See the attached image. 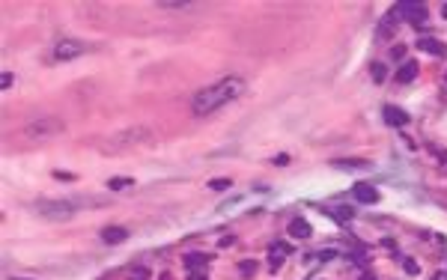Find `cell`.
I'll return each mask as SVG.
<instances>
[{
    "instance_id": "6da1fadb",
    "label": "cell",
    "mask_w": 447,
    "mask_h": 280,
    "mask_svg": "<svg viewBox=\"0 0 447 280\" xmlns=\"http://www.w3.org/2000/svg\"><path fill=\"white\" fill-rule=\"evenodd\" d=\"M242 93H245V81H242L239 75L221 78L218 84H209V87L197 90V95L191 98V113H194V116H209V113L221 110L224 104L242 98Z\"/></svg>"
},
{
    "instance_id": "7a4b0ae2",
    "label": "cell",
    "mask_w": 447,
    "mask_h": 280,
    "mask_svg": "<svg viewBox=\"0 0 447 280\" xmlns=\"http://www.w3.org/2000/svg\"><path fill=\"white\" fill-rule=\"evenodd\" d=\"M149 140H152V128H146V125H131V128H122V131L104 137L98 149H101L104 155H119V152L137 149V146H143V143H149Z\"/></svg>"
},
{
    "instance_id": "3957f363",
    "label": "cell",
    "mask_w": 447,
    "mask_h": 280,
    "mask_svg": "<svg viewBox=\"0 0 447 280\" xmlns=\"http://www.w3.org/2000/svg\"><path fill=\"white\" fill-rule=\"evenodd\" d=\"M84 200H39L36 203V212L42 215V218H51V221H69L75 212H78V206H81Z\"/></svg>"
},
{
    "instance_id": "277c9868",
    "label": "cell",
    "mask_w": 447,
    "mask_h": 280,
    "mask_svg": "<svg viewBox=\"0 0 447 280\" xmlns=\"http://www.w3.org/2000/svg\"><path fill=\"white\" fill-rule=\"evenodd\" d=\"M63 131H66V122L57 119V116H39V119H33V122L24 125V137H30V140L57 137V134H63Z\"/></svg>"
},
{
    "instance_id": "5b68a950",
    "label": "cell",
    "mask_w": 447,
    "mask_h": 280,
    "mask_svg": "<svg viewBox=\"0 0 447 280\" xmlns=\"http://www.w3.org/2000/svg\"><path fill=\"white\" fill-rule=\"evenodd\" d=\"M87 51H92V45L89 42H81V39H60L57 45H54V60H75V57H81V54H87Z\"/></svg>"
},
{
    "instance_id": "8992f818",
    "label": "cell",
    "mask_w": 447,
    "mask_h": 280,
    "mask_svg": "<svg viewBox=\"0 0 447 280\" xmlns=\"http://www.w3.org/2000/svg\"><path fill=\"white\" fill-rule=\"evenodd\" d=\"M403 21V15H400V3L397 6H391L388 12H385V18H382V24L376 27V39H388V36H394V27Z\"/></svg>"
},
{
    "instance_id": "52a82bcc",
    "label": "cell",
    "mask_w": 447,
    "mask_h": 280,
    "mask_svg": "<svg viewBox=\"0 0 447 280\" xmlns=\"http://www.w3.org/2000/svg\"><path fill=\"white\" fill-rule=\"evenodd\" d=\"M400 15H403L409 24L421 27V24L427 21V6H424V3H400Z\"/></svg>"
},
{
    "instance_id": "ba28073f",
    "label": "cell",
    "mask_w": 447,
    "mask_h": 280,
    "mask_svg": "<svg viewBox=\"0 0 447 280\" xmlns=\"http://www.w3.org/2000/svg\"><path fill=\"white\" fill-rule=\"evenodd\" d=\"M352 197H355L358 203H364V206H373V203H379V188L370 185V182H358V185L352 188Z\"/></svg>"
},
{
    "instance_id": "9c48e42d",
    "label": "cell",
    "mask_w": 447,
    "mask_h": 280,
    "mask_svg": "<svg viewBox=\"0 0 447 280\" xmlns=\"http://www.w3.org/2000/svg\"><path fill=\"white\" fill-rule=\"evenodd\" d=\"M382 116H385V122L394 125V128H403V125H409V119H412L406 110H400V107H394V104H385Z\"/></svg>"
},
{
    "instance_id": "30bf717a",
    "label": "cell",
    "mask_w": 447,
    "mask_h": 280,
    "mask_svg": "<svg viewBox=\"0 0 447 280\" xmlns=\"http://www.w3.org/2000/svg\"><path fill=\"white\" fill-rule=\"evenodd\" d=\"M418 51H427V54H436V57H447V45L439 42L436 36H421L418 39Z\"/></svg>"
},
{
    "instance_id": "8fae6325",
    "label": "cell",
    "mask_w": 447,
    "mask_h": 280,
    "mask_svg": "<svg viewBox=\"0 0 447 280\" xmlns=\"http://www.w3.org/2000/svg\"><path fill=\"white\" fill-rule=\"evenodd\" d=\"M286 233H289L292 239H310V236H313V227H310V221H304V218H292L289 227H286Z\"/></svg>"
},
{
    "instance_id": "7c38bea8",
    "label": "cell",
    "mask_w": 447,
    "mask_h": 280,
    "mask_svg": "<svg viewBox=\"0 0 447 280\" xmlns=\"http://www.w3.org/2000/svg\"><path fill=\"white\" fill-rule=\"evenodd\" d=\"M128 236L131 233L125 227H104L101 230V242L104 245H122V242H128Z\"/></svg>"
},
{
    "instance_id": "4fadbf2b",
    "label": "cell",
    "mask_w": 447,
    "mask_h": 280,
    "mask_svg": "<svg viewBox=\"0 0 447 280\" xmlns=\"http://www.w3.org/2000/svg\"><path fill=\"white\" fill-rule=\"evenodd\" d=\"M415 78H418V63H415V60H406V63L397 69V75H394L397 84H412Z\"/></svg>"
},
{
    "instance_id": "5bb4252c",
    "label": "cell",
    "mask_w": 447,
    "mask_h": 280,
    "mask_svg": "<svg viewBox=\"0 0 447 280\" xmlns=\"http://www.w3.org/2000/svg\"><path fill=\"white\" fill-rule=\"evenodd\" d=\"M319 212L331 215L337 224H346V221H352V218H355V209H352V206H331V209H319Z\"/></svg>"
},
{
    "instance_id": "9a60e30c",
    "label": "cell",
    "mask_w": 447,
    "mask_h": 280,
    "mask_svg": "<svg viewBox=\"0 0 447 280\" xmlns=\"http://www.w3.org/2000/svg\"><path fill=\"white\" fill-rule=\"evenodd\" d=\"M337 170H370L373 164L364 161V158H340V161H331Z\"/></svg>"
},
{
    "instance_id": "2e32d148",
    "label": "cell",
    "mask_w": 447,
    "mask_h": 280,
    "mask_svg": "<svg viewBox=\"0 0 447 280\" xmlns=\"http://www.w3.org/2000/svg\"><path fill=\"white\" fill-rule=\"evenodd\" d=\"M182 263H185V272H197L200 266H209L212 257H209V254H185Z\"/></svg>"
},
{
    "instance_id": "e0dca14e",
    "label": "cell",
    "mask_w": 447,
    "mask_h": 280,
    "mask_svg": "<svg viewBox=\"0 0 447 280\" xmlns=\"http://www.w3.org/2000/svg\"><path fill=\"white\" fill-rule=\"evenodd\" d=\"M131 185H134V179H128V176H110L107 179V191H125Z\"/></svg>"
},
{
    "instance_id": "ac0fdd59",
    "label": "cell",
    "mask_w": 447,
    "mask_h": 280,
    "mask_svg": "<svg viewBox=\"0 0 447 280\" xmlns=\"http://www.w3.org/2000/svg\"><path fill=\"white\" fill-rule=\"evenodd\" d=\"M286 254H289V245H271V269H277Z\"/></svg>"
},
{
    "instance_id": "d6986e66",
    "label": "cell",
    "mask_w": 447,
    "mask_h": 280,
    "mask_svg": "<svg viewBox=\"0 0 447 280\" xmlns=\"http://www.w3.org/2000/svg\"><path fill=\"white\" fill-rule=\"evenodd\" d=\"M209 188H212V191H230V188H233V179H209Z\"/></svg>"
},
{
    "instance_id": "ffe728a7",
    "label": "cell",
    "mask_w": 447,
    "mask_h": 280,
    "mask_svg": "<svg viewBox=\"0 0 447 280\" xmlns=\"http://www.w3.org/2000/svg\"><path fill=\"white\" fill-rule=\"evenodd\" d=\"M128 280H149V269H146V266H134V269L128 272Z\"/></svg>"
},
{
    "instance_id": "44dd1931",
    "label": "cell",
    "mask_w": 447,
    "mask_h": 280,
    "mask_svg": "<svg viewBox=\"0 0 447 280\" xmlns=\"http://www.w3.org/2000/svg\"><path fill=\"white\" fill-rule=\"evenodd\" d=\"M385 75H388V72H385V66H382V63H373V81H376V84H382V81H385Z\"/></svg>"
},
{
    "instance_id": "7402d4cb",
    "label": "cell",
    "mask_w": 447,
    "mask_h": 280,
    "mask_svg": "<svg viewBox=\"0 0 447 280\" xmlns=\"http://www.w3.org/2000/svg\"><path fill=\"white\" fill-rule=\"evenodd\" d=\"M239 272L248 278V275H254L257 272V263H251V260H245V263H239Z\"/></svg>"
},
{
    "instance_id": "603a6c76",
    "label": "cell",
    "mask_w": 447,
    "mask_h": 280,
    "mask_svg": "<svg viewBox=\"0 0 447 280\" xmlns=\"http://www.w3.org/2000/svg\"><path fill=\"white\" fill-rule=\"evenodd\" d=\"M403 269H406L409 275H418V263H415V260H409V257H403Z\"/></svg>"
},
{
    "instance_id": "cb8c5ba5",
    "label": "cell",
    "mask_w": 447,
    "mask_h": 280,
    "mask_svg": "<svg viewBox=\"0 0 447 280\" xmlns=\"http://www.w3.org/2000/svg\"><path fill=\"white\" fill-rule=\"evenodd\" d=\"M54 179H60V182H63V179H66V182H75L78 176H75V173H63V170H57V173H54Z\"/></svg>"
},
{
    "instance_id": "d4e9b609",
    "label": "cell",
    "mask_w": 447,
    "mask_h": 280,
    "mask_svg": "<svg viewBox=\"0 0 447 280\" xmlns=\"http://www.w3.org/2000/svg\"><path fill=\"white\" fill-rule=\"evenodd\" d=\"M274 164H277V167H286V164H289V155H286V152L274 155Z\"/></svg>"
},
{
    "instance_id": "484cf974",
    "label": "cell",
    "mask_w": 447,
    "mask_h": 280,
    "mask_svg": "<svg viewBox=\"0 0 447 280\" xmlns=\"http://www.w3.org/2000/svg\"><path fill=\"white\" fill-rule=\"evenodd\" d=\"M403 54H406V48H403V45H394V48H391V57H394V60H400Z\"/></svg>"
},
{
    "instance_id": "4316f807",
    "label": "cell",
    "mask_w": 447,
    "mask_h": 280,
    "mask_svg": "<svg viewBox=\"0 0 447 280\" xmlns=\"http://www.w3.org/2000/svg\"><path fill=\"white\" fill-rule=\"evenodd\" d=\"M0 84H3V90H6V87H12V75H9V72H3V78H0Z\"/></svg>"
},
{
    "instance_id": "83f0119b",
    "label": "cell",
    "mask_w": 447,
    "mask_h": 280,
    "mask_svg": "<svg viewBox=\"0 0 447 280\" xmlns=\"http://www.w3.org/2000/svg\"><path fill=\"white\" fill-rule=\"evenodd\" d=\"M334 257H337V251H322L319 254V260H334Z\"/></svg>"
},
{
    "instance_id": "f1b7e54d",
    "label": "cell",
    "mask_w": 447,
    "mask_h": 280,
    "mask_svg": "<svg viewBox=\"0 0 447 280\" xmlns=\"http://www.w3.org/2000/svg\"><path fill=\"white\" fill-rule=\"evenodd\" d=\"M191 280H206V278H203L200 272H191Z\"/></svg>"
},
{
    "instance_id": "f546056e",
    "label": "cell",
    "mask_w": 447,
    "mask_h": 280,
    "mask_svg": "<svg viewBox=\"0 0 447 280\" xmlns=\"http://www.w3.org/2000/svg\"><path fill=\"white\" fill-rule=\"evenodd\" d=\"M442 15H445V18H447V6H445V9H442Z\"/></svg>"
},
{
    "instance_id": "4dcf8cb0",
    "label": "cell",
    "mask_w": 447,
    "mask_h": 280,
    "mask_svg": "<svg viewBox=\"0 0 447 280\" xmlns=\"http://www.w3.org/2000/svg\"><path fill=\"white\" fill-rule=\"evenodd\" d=\"M12 280H27V278H12Z\"/></svg>"
},
{
    "instance_id": "1f68e13d",
    "label": "cell",
    "mask_w": 447,
    "mask_h": 280,
    "mask_svg": "<svg viewBox=\"0 0 447 280\" xmlns=\"http://www.w3.org/2000/svg\"><path fill=\"white\" fill-rule=\"evenodd\" d=\"M361 280H373V278H361Z\"/></svg>"
}]
</instances>
